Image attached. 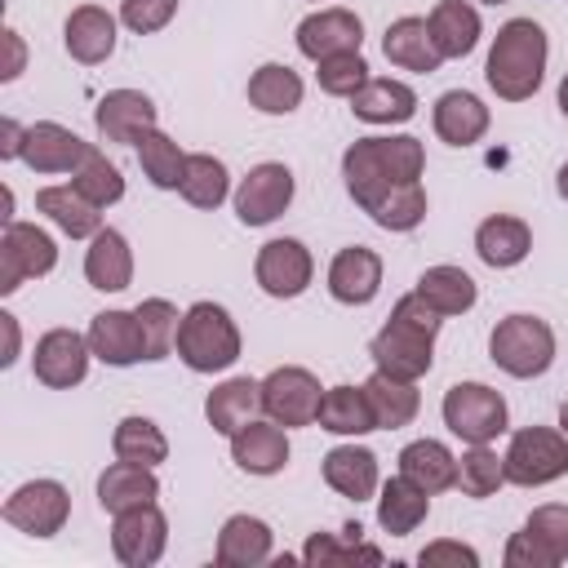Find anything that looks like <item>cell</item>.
Wrapping results in <instances>:
<instances>
[{
	"instance_id": "7a4b0ae2",
	"label": "cell",
	"mask_w": 568,
	"mask_h": 568,
	"mask_svg": "<svg viewBox=\"0 0 568 568\" xmlns=\"http://www.w3.org/2000/svg\"><path fill=\"white\" fill-rule=\"evenodd\" d=\"M435 333H439V311H430L417 293H408L395 302V311L382 324V333L373 337L368 355H373L377 373L417 382L435 359Z\"/></svg>"
},
{
	"instance_id": "5bb4252c",
	"label": "cell",
	"mask_w": 568,
	"mask_h": 568,
	"mask_svg": "<svg viewBox=\"0 0 568 568\" xmlns=\"http://www.w3.org/2000/svg\"><path fill=\"white\" fill-rule=\"evenodd\" d=\"M293 200V173L284 164H257L235 191V217L244 226H266L275 222Z\"/></svg>"
},
{
	"instance_id": "52a82bcc",
	"label": "cell",
	"mask_w": 568,
	"mask_h": 568,
	"mask_svg": "<svg viewBox=\"0 0 568 568\" xmlns=\"http://www.w3.org/2000/svg\"><path fill=\"white\" fill-rule=\"evenodd\" d=\"M444 426L466 444H488L506 430V399L484 382H457L444 395Z\"/></svg>"
},
{
	"instance_id": "8d00e7d4",
	"label": "cell",
	"mask_w": 568,
	"mask_h": 568,
	"mask_svg": "<svg viewBox=\"0 0 568 568\" xmlns=\"http://www.w3.org/2000/svg\"><path fill=\"white\" fill-rule=\"evenodd\" d=\"M413 293L430 311H439V315H462V311L475 306V280L462 266H430V271H422Z\"/></svg>"
},
{
	"instance_id": "9f6ffc18",
	"label": "cell",
	"mask_w": 568,
	"mask_h": 568,
	"mask_svg": "<svg viewBox=\"0 0 568 568\" xmlns=\"http://www.w3.org/2000/svg\"><path fill=\"white\" fill-rule=\"evenodd\" d=\"M559 426H564V435H568V404L559 408Z\"/></svg>"
},
{
	"instance_id": "d6986e66",
	"label": "cell",
	"mask_w": 568,
	"mask_h": 568,
	"mask_svg": "<svg viewBox=\"0 0 568 568\" xmlns=\"http://www.w3.org/2000/svg\"><path fill=\"white\" fill-rule=\"evenodd\" d=\"M93 124L106 142H138L146 129H155V102L138 89H111L98 102Z\"/></svg>"
},
{
	"instance_id": "cb8c5ba5",
	"label": "cell",
	"mask_w": 568,
	"mask_h": 568,
	"mask_svg": "<svg viewBox=\"0 0 568 568\" xmlns=\"http://www.w3.org/2000/svg\"><path fill=\"white\" fill-rule=\"evenodd\" d=\"M84 275H89V284L102 288V293H120V288H129V280H133V253H129V240H124L120 231L102 226V231L93 235L89 253H84Z\"/></svg>"
},
{
	"instance_id": "7dc6e473",
	"label": "cell",
	"mask_w": 568,
	"mask_h": 568,
	"mask_svg": "<svg viewBox=\"0 0 568 568\" xmlns=\"http://www.w3.org/2000/svg\"><path fill=\"white\" fill-rule=\"evenodd\" d=\"M315 80H320L324 93H333V98H351L359 84H368V62L359 58V49H346V53L320 58Z\"/></svg>"
},
{
	"instance_id": "44dd1931",
	"label": "cell",
	"mask_w": 568,
	"mask_h": 568,
	"mask_svg": "<svg viewBox=\"0 0 568 568\" xmlns=\"http://www.w3.org/2000/svg\"><path fill=\"white\" fill-rule=\"evenodd\" d=\"M231 457L248 475H275L288 462V439H284L280 422H244L231 435Z\"/></svg>"
},
{
	"instance_id": "9c48e42d",
	"label": "cell",
	"mask_w": 568,
	"mask_h": 568,
	"mask_svg": "<svg viewBox=\"0 0 568 568\" xmlns=\"http://www.w3.org/2000/svg\"><path fill=\"white\" fill-rule=\"evenodd\" d=\"M58 262V244L31 222H4L0 235V293H18L22 280L49 275Z\"/></svg>"
},
{
	"instance_id": "836d02e7",
	"label": "cell",
	"mask_w": 568,
	"mask_h": 568,
	"mask_svg": "<svg viewBox=\"0 0 568 568\" xmlns=\"http://www.w3.org/2000/svg\"><path fill=\"white\" fill-rule=\"evenodd\" d=\"M36 209L49 213L71 240H84V235H98V231H102L98 204H89L71 182H67V186H44V191L36 195Z\"/></svg>"
},
{
	"instance_id": "74e56055",
	"label": "cell",
	"mask_w": 568,
	"mask_h": 568,
	"mask_svg": "<svg viewBox=\"0 0 568 568\" xmlns=\"http://www.w3.org/2000/svg\"><path fill=\"white\" fill-rule=\"evenodd\" d=\"M364 395H368L373 417H377L382 430L408 426V422L417 417V404H422L417 390H413V382H399V377H386V373H373V377L364 382Z\"/></svg>"
},
{
	"instance_id": "8fae6325",
	"label": "cell",
	"mask_w": 568,
	"mask_h": 568,
	"mask_svg": "<svg viewBox=\"0 0 568 568\" xmlns=\"http://www.w3.org/2000/svg\"><path fill=\"white\" fill-rule=\"evenodd\" d=\"M320 382L306 373V368H275L266 382H262V408L271 422L280 426H311L320 417Z\"/></svg>"
},
{
	"instance_id": "484cf974",
	"label": "cell",
	"mask_w": 568,
	"mask_h": 568,
	"mask_svg": "<svg viewBox=\"0 0 568 568\" xmlns=\"http://www.w3.org/2000/svg\"><path fill=\"white\" fill-rule=\"evenodd\" d=\"M488 129V106L466 93V89H448L439 102H435V133L448 142V146H470L479 142Z\"/></svg>"
},
{
	"instance_id": "8992f818",
	"label": "cell",
	"mask_w": 568,
	"mask_h": 568,
	"mask_svg": "<svg viewBox=\"0 0 568 568\" xmlns=\"http://www.w3.org/2000/svg\"><path fill=\"white\" fill-rule=\"evenodd\" d=\"M501 462H506L510 484L541 488V484L568 475V435H559L550 426H524V430H515Z\"/></svg>"
},
{
	"instance_id": "f6af8a7d",
	"label": "cell",
	"mask_w": 568,
	"mask_h": 568,
	"mask_svg": "<svg viewBox=\"0 0 568 568\" xmlns=\"http://www.w3.org/2000/svg\"><path fill=\"white\" fill-rule=\"evenodd\" d=\"M302 559L311 568H342V564H382V550L377 546H359V537L337 541L333 532H315L302 546Z\"/></svg>"
},
{
	"instance_id": "b9f144b4",
	"label": "cell",
	"mask_w": 568,
	"mask_h": 568,
	"mask_svg": "<svg viewBox=\"0 0 568 568\" xmlns=\"http://www.w3.org/2000/svg\"><path fill=\"white\" fill-rule=\"evenodd\" d=\"M195 209H217L226 200V164L213 155H186L182 186H178Z\"/></svg>"
},
{
	"instance_id": "ac0fdd59",
	"label": "cell",
	"mask_w": 568,
	"mask_h": 568,
	"mask_svg": "<svg viewBox=\"0 0 568 568\" xmlns=\"http://www.w3.org/2000/svg\"><path fill=\"white\" fill-rule=\"evenodd\" d=\"M359 40H364V22L351 9H320V13H311L297 27V49L311 62L333 58V53H346V49H359Z\"/></svg>"
},
{
	"instance_id": "4fadbf2b",
	"label": "cell",
	"mask_w": 568,
	"mask_h": 568,
	"mask_svg": "<svg viewBox=\"0 0 568 568\" xmlns=\"http://www.w3.org/2000/svg\"><path fill=\"white\" fill-rule=\"evenodd\" d=\"M89 355H93L89 337H80L75 328H49V333L36 342L31 368H36V377H40L44 386L67 390V386L84 382V373H89Z\"/></svg>"
},
{
	"instance_id": "4dcf8cb0",
	"label": "cell",
	"mask_w": 568,
	"mask_h": 568,
	"mask_svg": "<svg viewBox=\"0 0 568 568\" xmlns=\"http://www.w3.org/2000/svg\"><path fill=\"white\" fill-rule=\"evenodd\" d=\"M324 479L333 493L351 497V501H364L377 493V457L368 448H355V444H342L324 457Z\"/></svg>"
},
{
	"instance_id": "d4e9b609",
	"label": "cell",
	"mask_w": 568,
	"mask_h": 568,
	"mask_svg": "<svg viewBox=\"0 0 568 568\" xmlns=\"http://www.w3.org/2000/svg\"><path fill=\"white\" fill-rule=\"evenodd\" d=\"M257 408H262V382H253V377H231V382L213 386L204 399V417L217 435H235L244 422H253Z\"/></svg>"
},
{
	"instance_id": "f35d334b",
	"label": "cell",
	"mask_w": 568,
	"mask_h": 568,
	"mask_svg": "<svg viewBox=\"0 0 568 568\" xmlns=\"http://www.w3.org/2000/svg\"><path fill=\"white\" fill-rule=\"evenodd\" d=\"M248 102H253L257 111H266V115H288V111L302 102V80H297V71L284 67V62L257 67L253 80H248Z\"/></svg>"
},
{
	"instance_id": "5b68a950",
	"label": "cell",
	"mask_w": 568,
	"mask_h": 568,
	"mask_svg": "<svg viewBox=\"0 0 568 568\" xmlns=\"http://www.w3.org/2000/svg\"><path fill=\"white\" fill-rule=\"evenodd\" d=\"M488 355L510 377H537L555 359V333L537 315H506L488 337Z\"/></svg>"
},
{
	"instance_id": "1f68e13d",
	"label": "cell",
	"mask_w": 568,
	"mask_h": 568,
	"mask_svg": "<svg viewBox=\"0 0 568 568\" xmlns=\"http://www.w3.org/2000/svg\"><path fill=\"white\" fill-rule=\"evenodd\" d=\"M155 497H160V484H155L151 466L115 462V466H106L102 479H98V501H102V510H111V515H120V510H129V506H146V501H155Z\"/></svg>"
},
{
	"instance_id": "60d3db41",
	"label": "cell",
	"mask_w": 568,
	"mask_h": 568,
	"mask_svg": "<svg viewBox=\"0 0 568 568\" xmlns=\"http://www.w3.org/2000/svg\"><path fill=\"white\" fill-rule=\"evenodd\" d=\"M138 160H142V169H146V178L160 186V191H173V186H182V169H186V155L178 151V142L169 138V133H160V129H146L138 142Z\"/></svg>"
},
{
	"instance_id": "9a60e30c",
	"label": "cell",
	"mask_w": 568,
	"mask_h": 568,
	"mask_svg": "<svg viewBox=\"0 0 568 568\" xmlns=\"http://www.w3.org/2000/svg\"><path fill=\"white\" fill-rule=\"evenodd\" d=\"M89 142H80L71 129L53 124V120H40L27 129L22 138V160L36 169V173H75L84 160H89Z\"/></svg>"
},
{
	"instance_id": "4316f807",
	"label": "cell",
	"mask_w": 568,
	"mask_h": 568,
	"mask_svg": "<svg viewBox=\"0 0 568 568\" xmlns=\"http://www.w3.org/2000/svg\"><path fill=\"white\" fill-rule=\"evenodd\" d=\"M528 248H532V231L510 213H493L475 231V253L497 271L501 266H519L528 257Z\"/></svg>"
},
{
	"instance_id": "ba28073f",
	"label": "cell",
	"mask_w": 568,
	"mask_h": 568,
	"mask_svg": "<svg viewBox=\"0 0 568 568\" xmlns=\"http://www.w3.org/2000/svg\"><path fill=\"white\" fill-rule=\"evenodd\" d=\"M568 559V506H537L506 546V568H555Z\"/></svg>"
},
{
	"instance_id": "ffe728a7",
	"label": "cell",
	"mask_w": 568,
	"mask_h": 568,
	"mask_svg": "<svg viewBox=\"0 0 568 568\" xmlns=\"http://www.w3.org/2000/svg\"><path fill=\"white\" fill-rule=\"evenodd\" d=\"M377 288H382V257H377L373 248L351 244V248H342V253L333 257V266H328V293H333L337 302L364 306V302L377 297Z\"/></svg>"
},
{
	"instance_id": "bcb514c9",
	"label": "cell",
	"mask_w": 568,
	"mask_h": 568,
	"mask_svg": "<svg viewBox=\"0 0 568 568\" xmlns=\"http://www.w3.org/2000/svg\"><path fill=\"white\" fill-rule=\"evenodd\" d=\"M138 324H142V337H146V359H164L173 346H178V311L173 302L164 297H146L138 302Z\"/></svg>"
},
{
	"instance_id": "e575fe53",
	"label": "cell",
	"mask_w": 568,
	"mask_h": 568,
	"mask_svg": "<svg viewBox=\"0 0 568 568\" xmlns=\"http://www.w3.org/2000/svg\"><path fill=\"white\" fill-rule=\"evenodd\" d=\"M315 422H320L324 430H333V435H364V430H377V417H373V404H368L364 386H333V390H324Z\"/></svg>"
},
{
	"instance_id": "83f0119b",
	"label": "cell",
	"mask_w": 568,
	"mask_h": 568,
	"mask_svg": "<svg viewBox=\"0 0 568 568\" xmlns=\"http://www.w3.org/2000/svg\"><path fill=\"white\" fill-rule=\"evenodd\" d=\"M351 111L368 124H404L417 111V93L399 80H368L351 93Z\"/></svg>"
},
{
	"instance_id": "6f0895ef",
	"label": "cell",
	"mask_w": 568,
	"mask_h": 568,
	"mask_svg": "<svg viewBox=\"0 0 568 568\" xmlns=\"http://www.w3.org/2000/svg\"><path fill=\"white\" fill-rule=\"evenodd\" d=\"M484 4H506V0H484Z\"/></svg>"
},
{
	"instance_id": "d6a6232c",
	"label": "cell",
	"mask_w": 568,
	"mask_h": 568,
	"mask_svg": "<svg viewBox=\"0 0 568 568\" xmlns=\"http://www.w3.org/2000/svg\"><path fill=\"white\" fill-rule=\"evenodd\" d=\"M271 555V528L253 515H231L217 532V564L222 568H253Z\"/></svg>"
},
{
	"instance_id": "816d5d0a",
	"label": "cell",
	"mask_w": 568,
	"mask_h": 568,
	"mask_svg": "<svg viewBox=\"0 0 568 568\" xmlns=\"http://www.w3.org/2000/svg\"><path fill=\"white\" fill-rule=\"evenodd\" d=\"M4 49H9V62H4V71H0V80H13L18 71H22V40H18V31H4Z\"/></svg>"
},
{
	"instance_id": "11a10c76",
	"label": "cell",
	"mask_w": 568,
	"mask_h": 568,
	"mask_svg": "<svg viewBox=\"0 0 568 568\" xmlns=\"http://www.w3.org/2000/svg\"><path fill=\"white\" fill-rule=\"evenodd\" d=\"M559 111H564V115H568V75H564V80H559Z\"/></svg>"
},
{
	"instance_id": "c3c4849f",
	"label": "cell",
	"mask_w": 568,
	"mask_h": 568,
	"mask_svg": "<svg viewBox=\"0 0 568 568\" xmlns=\"http://www.w3.org/2000/svg\"><path fill=\"white\" fill-rule=\"evenodd\" d=\"M173 13H178V0H120V18H124V27L138 31V36L160 31Z\"/></svg>"
},
{
	"instance_id": "ab89813d",
	"label": "cell",
	"mask_w": 568,
	"mask_h": 568,
	"mask_svg": "<svg viewBox=\"0 0 568 568\" xmlns=\"http://www.w3.org/2000/svg\"><path fill=\"white\" fill-rule=\"evenodd\" d=\"M111 448L120 462H133V466H160L169 457V439L160 435V426L151 417H124L115 426Z\"/></svg>"
},
{
	"instance_id": "7c38bea8",
	"label": "cell",
	"mask_w": 568,
	"mask_h": 568,
	"mask_svg": "<svg viewBox=\"0 0 568 568\" xmlns=\"http://www.w3.org/2000/svg\"><path fill=\"white\" fill-rule=\"evenodd\" d=\"M164 541H169V519L155 510V501L146 506H129L115 515V528H111V546L120 555V564L129 568H146L164 555Z\"/></svg>"
},
{
	"instance_id": "d590c367",
	"label": "cell",
	"mask_w": 568,
	"mask_h": 568,
	"mask_svg": "<svg viewBox=\"0 0 568 568\" xmlns=\"http://www.w3.org/2000/svg\"><path fill=\"white\" fill-rule=\"evenodd\" d=\"M426 510H430V493H422L413 479H404V475H395L386 488H382V497H377V524L390 532V537H404V532H413L422 519H426Z\"/></svg>"
},
{
	"instance_id": "277c9868",
	"label": "cell",
	"mask_w": 568,
	"mask_h": 568,
	"mask_svg": "<svg viewBox=\"0 0 568 568\" xmlns=\"http://www.w3.org/2000/svg\"><path fill=\"white\" fill-rule=\"evenodd\" d=\"M178 355L195 373H222L240 359V328L217 302H195L178 324Z\"/></svg>"
},
{
	"instance_id": "2e32d148",
	"label": "cell",
	"mask_w": 568,
	"mask_h": 568,
	"mask_svg": "<svg viewBox=\"0 0 568 568\" xmlns=\"http://www.w3.org/2000/svg\"><path fill=\"white\" fill-rule=\"evenodd\" d=\"M257 284H262V293H271V297H297L306 284H311V253H306V244L302 240H271V244H262V253H257Z\"/></svg>"
},
{
	"instance_id": "f5cc1de1",
	"label": "cell",
	"mask_w": 568,
	"mask_h": 568,
	"mask_svg": "<svg viewBox=\"0 0 568 568\" xmlns=\"http://www.w3.org/2000/svg\"><path fill=\"white\" fill-rule=\"evenodd\" d=\"M0 324H4V355H0V364H13V355H18V324H13V315H0Z\"/></svg>"
},
{
	"instance_id": "7bdbcfd3",
	"label": "cell",
	"mask_w": 568,
	"mask_h": 568,
	"mask_svg": "<svg viewBox=\"0 0 568 568\" xmlns=\"http://www.w3.org/2000/svg\"><path fill=\"white\" fill-rule=\"evenodd\" d=\"M457 484L466 497H493L506 484V462L488 444H470V453L457 462Z\"/></svg>"
},
{
	"instance_id": "30bf717a",
	"label": "cell",
	"mask_w": 568,
	"mask_h": 568,
	"mask_svg": "<svg viewBox=\"0 0 568 568\" xmlns=\"http://www.w3.org/2000/svg\"><path fill=\"white\" fill-rule=\"evenodd\" d=\"M71 515V497L58 479H31L4 501V519L27 537H53Z\"/></svg>"
},
{
	"instance_id": "603a6c76",
	"label": "cell",
	"mask_w": 568,
	"mask_h": 568,
	"mask_svg": "<svg viewBox=\"0 0 568 568\" xmlns=\"http://www.w3.org/2000/svg\"><path fill=\"white\" fill-rule=\"evenodd\" d=\"M382 53H386L395 67L422 71V75L439 71V62H444V53H439L435 40H430L426 18H395V22L386 27V36H382Z\"/></svg>"
},
{
	"instance_id": "e0dca14e",
	"label": "cell",
	"mask_w": 568,
	"mask_h": 568,
	"mask_svg": "<svg viewBox=\"0 0 568 568\" xmlns=\"http://www.w3.org/2000/svg\"><path fill=\"white\" fill-rule=\"evenodd\" d=\"M89 346H93V355L102 364H115V368L146 359V337H142L138 311H102V315H93Z\"/></svg>"
},
{
	"instance_id": "f546056e",
	"label": "cell",
	"mask_w": 568,
	"mask_h": 568,
	"mask_svg": "<svg viewBox=\"0 0 568 568\" xmlns=\"http://www.w3.org/2000/svg\"><path fill=\"white\" fill-rule=\"evenodd\" d=\"M426 27H430V40L444 58H466L479 44V13L466 0H439L430 9Z\"/></svg>"
},
{
	"instance_id": "681fc988",
	"label": "cell",
	"mask_w": 568,
	"mask_h": 568,
	"mask_svg": "<svg viewBox=\"0 0 568 568\" xmlns=\"http://www.w3.org/2000/svg\"><path fill=\"white\" fill-rule=\"evenodd\" d=\"M439 564L475 568V564H479V555H475L470 546H462V541H435V546H426V550H422V568H439Z\"/></svg>"
},
{
	"instance_id": "6da1fadb",
	"label": "cell",
	"mask_w": 568,
	"mask_h": 568,
	"mask_svg": "<svg viewBox=\"0 0 568 568\" xmlns=\"http://www.w3.org/2000/svg\"><path fill=\"white\" fill-rule=\"evenodd\" d=\"M426 151L417 138H359L342 155V178L351 200L386 231H413L426 217L422 191Z\"/></svg>"
},
{
	"instance_id": "f907efd6",
	"label": "cell",
	"mask_w": 568,
	"mask_h": 568,
	"mask_svg": "<svg viewBox=\"0 0 568 568\" xmlns=\"http://www.w3.org/2000/svg\"><path fill=\"white\" fill-rule=\"evenodd\" d=\"M0 155L4 160H13V155H22V138H27V129L18 124V120H0Z\"/></svg>"
},
{
	"instance_id": "3957f363",
	"label": "cell",
	"mask_w": 568,
	"mask_h": 568,
	"mask_svg": "<svg viewBox=\"0 0 568 568\" xmlns=\"http://www.w3.org/2000/svg\"><path fill=\"white\" fill-rule=\"evenodd\" d=\"M546 71V31L532 18H515L497 31L493 49H488V89L506 102H524L537 93Z\"/></svg>"
},
{
	"instance_id": "ee69618b",
	"label": "cell",
	"mask_w": 568,
	"mask_h": 568,
	"mask_svg": "<svg viewBox=\"0 0 568 568\" xmlns=\"http://www.w3.org/2000/svg\"><path fill=\"white\" fill-rule=\"evenodd\" d=\"M71 186H75L89 204H98V209H106V204H115V200L124 195V178H120V169H115L106 155H98V151H89V160L71 173Z\"/></svg>"
},
{
	"instance_id": "db71d44e",
	"label": "cell",
	"mask_w": 568,
	"mask_h": 568,
	"mask_svg": "<svg viewBox=\"0 0 568 568\" xmlns=\"http://www.w3.org/2000/svg\"><path fill=\"white\" fill-rule=\"evenodd\" d=\"M555 186H559V195H564V200H568V164H564V169H559V178H555Z\"/></svg>"
},
{
	"instance_id": "f1b7e54d",
	"label": "cell",
	"mask_w": 568,
	"mask_h": 568,
	"mask_svg": "<svg viewBox=\"0 0 568 568\" xmlns=\"http://www.w3.org/2000/svg\"><path fill=\"white\" fill-rule=\"evenodd\" d=\"M399 475L413 479L422 493H444L457 484V457L439 444V439H413L404 453H399Z\"/></svg>"
},
{
	"instance_id": "7402d4cb",
	"label": "cell",
	"mask_w": 568,
	"mask_h": 568,
	"mask_svg": "<svg viewBox=\"0 0 568 568\" xmlns=\"http://www.w3.org/2000/svg\"><path fill=\"white\" fill-rule=\"evenodd\" d=\"M62 44L75 62L93 67V62L111 58V49H115V18L98 4H80V9H71L67 27H62Z\"/></svg>"
}]
</instances>
